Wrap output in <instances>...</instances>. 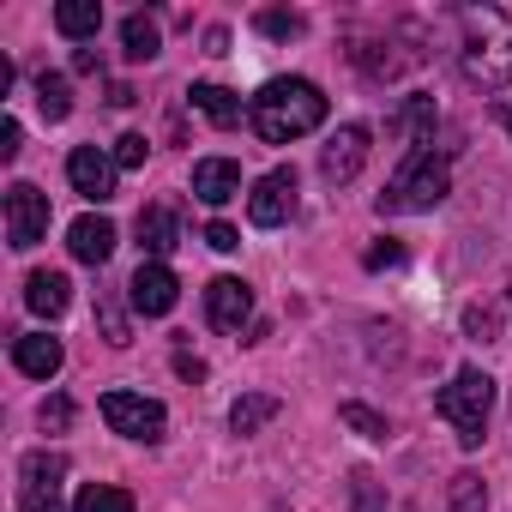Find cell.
Instances as JSON below:
<instances>
[{
  "instance_id": "16",
  "label": "cell",
  "mask_w": 512,
  "mask_h": 512,
  "mask_svg": "<svg viewBox=\"0 0 512 512\" xmlns=\"http://www.w3.org/2000/svg\"><path fill=\"white\" fill-rule=\"evenodd\" d=\"M139 247H145V260H169V253L181 247V223L169 205H145L139 211Z\"/></svg>"
},
{
  "instance_id": "10",
  "label": "cell",
  "mask_w": 512,
  "mask_h": 512,
  "mask_svg": "<svg viewBox=\"0 0 512 512\" xmlns=\"http://www.w3.org/2000/svg\"><path fill=\"white\" fill-rule=\"evenodd\" d=\"M115 175H121V163H115L109 151H97V145H79V151L67 157V181H73V193H85L91 205H109V199H115Z\"/></svg>"
},
{
  "instance_id": "4",
  "label": "cell",
  "mask_w": 512,
  "mask_h": 512,
  "mask_svg": "<svg viewBox=\"0 0 512 512\" xmlns=\"http://www.w3.org/2000/svg\"><path fill=\"white\" fill-rule=\"evenodd\" d=\"M434 410L452 422L458 446H482V428H488V416H494V380H488L482 368H458V374L440 386Z\"/></svg>"
},
{
  "instance_id": "14",
  "label": "cell",
  "mask_w": 512,
  "mask_h": 512,
  "mask_svg": "<svg viewBox=\"0 0 512 512\" xmlns=\"http://www.w3.org/2000/svg\"><path fill=\"white\" fill-rule=\"evenodd\" d=\"M13 362H19V374H31V380H55L61 362H67V350H61V338H49V332H25V338H13Z\"/></svg>"
},
{
  "instance_id": "35",
  "label": "cell",
  "mask_w": 512,
  "mask_h": 512,
  "mask_svg": "<svg viewBox=\"0 0 512 512\" xmlns=\"http://www.w3.org/2000/svg\"><path fill=\"white\" fill-rule=\"evenodd\" d=\"M175 368H181L187 380H205V362H199V356H175Z\"/></svg>"
},
{
  "instance_id": "9",
  "label": "cell",
  "mask_w": 512,
  "mask_h": 512,
  "mask_svg": "<svg viewBox=\"0 0 512 512\" xmlns=\"http://www.w3.org/2000/svg\"><path fill=\"white\" fill-rule=\"evenodd\" d=\"M368 127L362 121H350V127H338L332 139H326V151H320V175L332 181V187H344V181H356L362 175V163H368Z\"/></svg>"
},
{
  "instance_id": "33",
  "label": "cell",
  "mask_w": 512,
  "mask_h": 512,
  "mask_svg": "<svg viewBox=\"0 0 512 512\" xmlns=\"http://www.w3.org/2000/svg\"><path fill=\"white\" fill-rule=\"evenodd\" d=\"M145 151H151V145H145V133H121V139H115V163H121V169H139V163H145Z\"/></svg>"
},
{
  "instance_id": "21",
  "label": "cell",
  "mask_w": 512,
  "mask_h": 512,
  "mask_svg": "<svg viewBox=\"0 0 512 512\" xmlns=\"http://www.w3.org/2000/svg\"><path fill=\"white\" fill-rule=\"evenodd\" d=\"M187 97H193V109H199L211 127H235V121H241V97L223 91V85H193Z\"/></svg>"
},
{
  "instance_id": "19",
  "label": "cell",
  "mask_w": 512,
  "mask_h": 512,
  "mask_svg": "<svg viewBox=\"0 0 512 512\" xmlns=\"http://www.w3.org/2000/svg\"><path fill=\"white\" fill-rule=\"evenodd\" d=\"M55 31L85 43V37L103 31V7H97V0H61V7H55Z\"/></svg>"
},
{
  "instance_id": "17",
  "label": "cell",
  "mask_w": 512,
  "mask_h": 512,
  "mask_svg": "<svg viewBox=\"0 0 512 512\" xmlns=\"http://www.w3.org/2000/svg\"><path fill=\"white\" fill-rule=\"evenodd\" d=\"M25 302H31V314L61 320V314H67V302H73V284H67L61 272H31V278H25Z\"/></svg>"
},
{
  "instance_id": "34",
  "label": "cell",
  "mask_w": 512,
  "mask_h": 512,
  "mask_svg": "<svg viewBox=\"0 0 512 512\" xmlns=\"http://www.w3.org/2000/svg\"><path fill=\"white\" fill-rule=\"evenodd\" d=\"M205 247H217V253H235V247H241L235 223H223V217H217V223H205Z\"/></svg>"
},
{
  "instance_id": "5",
  "label": "cell",
  "mask_w": 512,
  "mask_h": 512,
  "mask_svg": "<svg viewBox=\"0 0 512 512\" xmlns=\"http://www.w3.org/2000/svg\"><path fill=\"white\" fill-rule=\"evenodd\" d=\"M103 422L121 434V440H139V446H157L163 428H169V410L145 392H103Z\"/></svg>"
},
{
  "instance_id": "31",
  "label": "cell",
  "mask_w": 512,
  "mask_h": 512,
  "mask_svg": "<svg viewBox=\"0 0 512 512\" xmlns=\"http://www.w3.org/2000/svg\"><path fill=\"white\" fill-rule=\"evenodd\" d=\"M37 422H43V428H55V434H61V428H73V398H61V392H55V398H43Z\"/></svg>"
},
{
  "instance_id": "8",
  "label": "cell",
  "mask_w": 512,
  "mask_h": 512,
  "mask_svg": "<svg viewBox=\"0 0 512 512\" xmlns=\"http://www.w3.org/2000/svg\"><path fill=\"white\" fill-rule=\"evenodd\" d=\"M247 217L260 223V229L290 223V217H296V169H272V175L253 181V193H247Z\"/></svg>"
},
{
  "instance_id": "23",
  "label": "cell",
  "mask_w": 512,
  "mask_h": 512,
  "mask_svg": "<svg viewBox=\"0 0 512 512\" xmlns=\"http://www.w3.org/2000/svg\"><path fill=\"white\" fill-rule=\"evenodd\" d=\"M37 109H43V121H67L73 115V85L61 73H43L37 79Z\"/></svg>"
},
{
  "instance_id": "30",
  "label": "cell",
  "mask_w": 512,
  "mask_h": 512,
  "mask_svg": "<svg viewBox=\"0 0 512 512\" xmlns=\"http://www.w3.org/2000/svg\"><path fill=\"white\" fill-rule=\"evenodd\" d=\"M97 320H103V338H109L115 350H121V344H133V338H127V320H121V308H115L109 296H97Z\"/></svg>"
},
{
  "instance_id": "2",
  "label": "cell",
  "mask_w": 512,
  "mask_h": 512,
  "mask_svg": "<svg viewBox=\"0 0 512 512\" xmlns=\"http://www.w3.org/2000/svg\"><path fill=\"white\" fill-rule=\"evenodd\" d=\"M458 31H464V49H458L464 79L482 85V91L512 85V19L500 7H464Z\"/></svg>"
},
{
  "instance_id": "32",
  "label": "cell",
  "mask_w": 512,
  "mask_h": 512,
  "mask_svg": "<svg viewBox=\"0 0 512 512\" xmlns=\"http://www.w3.org/2000/svg\"><path fill=\"white\" fill-rule=\"evenodd\" d=\"M25 151V127H19V115H0V163H13Z\"/></svg>"
},
{
  "instance_id": "18",
  "label": "cell",
  "mask_w": 512,
  "mask_h": 512,
  "mask_svg": "<svg viewBox=\"0 0 512 512\" xmlns=\"http://www.w3.org/2000/svg\"><path fill=\"white\" fill-rule=\"evenodd\" d=\"M392 127H398L416 151H434V97H404V109L392 115Z\"/></svg>"
},
{
  "instance_id": "15",
  "label": "cell",
  "mask_w": 512,
  "mask_h": 512,
  "mask_svg": "<svg viewBox=\"0 0 512 512\" xmlns=\"http://www.w3.org/2000/svg\"><path fill=\"white\" fill-rule=\"evenodd\" d=\"M235 193H241V169H235L229 157H199V163H193V199L229 205Z\"/></svg>"
},
{
  "instance_id": "20",
  "label": "cell",
  "mask_w": 512,
  "mask_h": 512,
  "mask_svg": "<svg viewBox=\"0 0 512 512\" xmlns=\"http://www.w3.org/2000/svg\"><path fill=\"white\" fill-rule=\"evenodd\" d=\"M266 422H278V398L272 392H247V398L229 404V428L235 434H260Z\"/></svg>"
},
{
  "instance_id": "27",
  "label": "cell",
  "mask_w": 512,
  "mask_h": 512,
  "mask_svg": "<svg viewBox=\"0 0 512 512\" xmlns=\"http://www.w3.org/2000/svg\"><path fill=\"white\" fill-rule=\"evenodd\" d=\"M253 25H260V37H272V43H290V37H302V31H308V19H302V13H278V7H272V13H260Z\"/></svg>"
},
{
  "instance_id": "3",
  "label": "cell",
  "mask_w": 512,
  "mask_h": 512,
  "mask_svg": "<svg viewBox=\"0 0 512 512\" xmlns=\"http://www.w3.org/2000/svg\"><path fill=\"white\" fill-rule=\"evenodd\" d=\"M446 193H452V169H446V157H440V151H410L404 169H398V175L386 181V193L374 199V211H380V217L434 211Z\"/></svg>"
},
{
  "instance_id": "24",
  "label": "cell",
  "mask_w": 512,
  "mask_h": 512,
  "mask_svg": "<svg viewBox=\"0 0 512 512\" xmlns=\"http://www.w3.org/2000/svg\"><path fill=\"white\" fill-rule=\"evenodd\" d=\"M446 506H452V512H488V488H482V476H476V470H458L452 488H446Z\"/></svg>"
},
{
  "instance_id": "13",
  "label": "cell",
  "mask_w": 512,
  "mask_h": 512,
  "mask_svg": "<svg viewBox=\"0 0 512 512\" xmlns=\"http://www.w3.org/2000/svg\"><path fill=\"white\" fill-rule=\"evenodd\" d=\"M115 223L103 217V211H85L73 229H67V247H73V260H85V266H103L109 260V253H115Z\"/></svg>"
},
{
  "instance_id": "1",
  "label": "cell",
  "mask_w": 512,
  "mask_h": 512,
  "mask_svg": "<svg viewBox=\"0 0 512 512\" xmlns=\"http://www.w3.org/2000/svg\"><path fill=\"white\" fill-rule=\"evenodd\" d=\"M247 121L266 145H290V139H302L326 121V91L314 79H272L247 103Z\"/></svg>"
},
{
  "instance_id": "29",
  "label": "cell",
  "mask_w": 512,
  "mask_h": 512,
  "mask_svg": "<svg viewBox=\"0 0 512 512\" xmlns=\"http://www.w3.org/2000/svg\"><path fill=\"white\" fill-rule=\"evenodd\" d=\"M362 266H368V272H386V266H404V241H392V235H386V241H374V247L362 253Z\"/></svg>"
},
{
  "instance_id": "7",
  "label": "cell",
  "mask_w": 512,
  "mask_h": 512,
  "mask_svg": "<svg viewBox=\"0 0 512 512\" xmlns=\"http://www.w3.org/2000/svg\"><path fill=\"white\" fill-rule=\"evenodd\" d=\"M61 476H67V458L61 452H31L19 464V500L31 512H67L61 506Z\"/></svg>"
},
{
  "instance_id": "36",
  "label": "cell",
  "mask_w": 512,
  "mask_h": 512,
  "mask_svg": "<svg viewBox=\"0 0 512 512\" xmlns=\"http://www.w3.org/2000/svg\"><path fill=\"white\" fill-rule=\"evenodd\" d=\"M500 121H506V133H512V109H500Z\"/></svg>"
},
{
  "instance_id": "12",
  "label": "cell",
  "mask_w": 512,
  "mask_h": 512,
  "mask_svg": "<svg viewBox=\"0 0 512 512\" xmlns=\"http://www.w3.org/2000/svg\"><path fill=\"white\" fill-rule=\"evenodd\" d=\"M205 320H211L217 332H241V326L253 320V290H247L241 278H217V284L205 290Z\"/></svg>"
},
{
  "instance_id": "6",
  "label": "cell",
  "mask_w": 512,
  "mask_h": 512,
  "mask_svg": "<svg viewBox=\"0 0 512 512\" xmlns=\"http://www.w3.org/2000/svg\"><path fill=\"white\" fill-rule=\"evenodd\" d=\"M43 235H49V193L31 187V181H13V187H7V241L25 253V247H37Z\"/></svg>"
},
{
  "instance_id": "25",
  "label": "cell",
  "mask_w": 512,
  "mask_h": 512,
  "mask_svg": "<svg viewBox=\"0 0 512 512\" xmlns=\"http://www.w3.org/2000/svg\"><path fill=\"white\" fill-rule=\"evenodd\" d=\"M73 512H133V494L127 488H115V482H91L85 494H79V506Z\"/></svg>"
},
{
  "instance_id": "28",
  "label": "cell",
  "mask_w": 512,
  "mask_h": 512,
  "mask_svg": "<svg viewBox=\"0 0 512 512\" xmlns=\"http://www.w3.org/2000/svg\"><path fill=\"white\" fill-rule=\"evenodd\" d=\"M350 500H356L350 512H386V494H380V482H374L368 470H356V476H350Z\"/></svg>"
},
{
  "instance_id": "26",
  "label": "cell",
  "mask_w": 512,
  "mask_h": 512,
  "mask_svg": "<svg viewBox=\"0 0 512 512\" xmlns=\"http://www.w3.org/2000/svg\"><path fill=\"white\" fill-rule=\"evenodd\" d=\"M338 422H344V428H356L362 440H386V434H392V422H386V416H374L368 404H344V410H338Z\"/></svg>"
},
{
  "instance_id": "22",
  "label": "cell",
  "mask_w": 512,
  "mask_h": 512,
  "mask_svg": "<svg viewBox=\"0 0 512 512\" xmlns=\"http://www.w3.org/2000/svg\"><path fill=\"white\" fill-rule=\"evenodd\" d=\"M121 43H127V61H157V49H163V31H157V19H151V13H127V25H121Z\"/></svg>"
},
{
  "instance_id": "11",
  "label": "cell",
  "mask_w": 512,
  "mask_h": 512,
  "mask_svg": "<svg viewBox=\"0 0 512 512\" xmlns=\"http://www.w3.org/2000/svg\"><path fill=\"white\" fill-rule=\"evenodd\" d=\"M175 296H181V284H175V272H169L163 260H145V266L133 272V284H127V302H133V314H145V320H163V314L175 308Z\"/></svg>"
}]
</instances>
